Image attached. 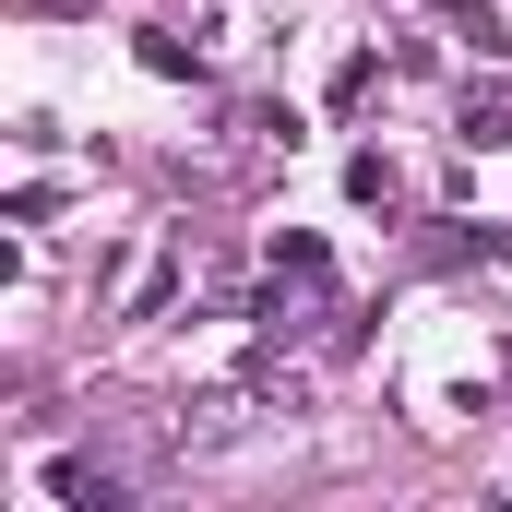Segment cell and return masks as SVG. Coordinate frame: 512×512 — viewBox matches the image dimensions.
Segmentation results:
<instances>
[{
    "mask_svg": "<svg viewBox=\"0 0 512 512\" xmlns=\"http://www.w3.org/2000/svg\"><path fill=\"white\" fill-rule=\"evenodd\" d=\"M393 191H405V179H393V155H358V167H346V203H393Z\"/></svg>",
    "mask_w": 512,
    "mask_h": 512,
    "instance_id": "2",
    "label": "cell"
},
{
    "mask_svg": "<svg viewBox=\"0 0 512 512\" xmlns=\"http://www.w3.org/2000/svg\"><path fill=\"white\" fill-rule=\"evenodd\" d=\"M453 131H465V143H501L512 108H501V96H465V108H453Z\"/></svg>",
    "mask_w": 512,
    "mask_h": 512,
    "instance_id": "3",
    "label": "cell"
},
{
    "mask_svg": "<svg viewBox=\"0 0 512 512\" xmlns=\"http://www.w3.org/2000/svg\"><path fill=\"white\" fill-rule=\"evenodd\" d=\"M274 286H322V274H334V262H322V239H286V227H274Z\"/></svg>",
    "mask_w": 512,
    "mask_h": 512,
    "instance_id": "1",
    "label": "cell"
}]
</instances>
